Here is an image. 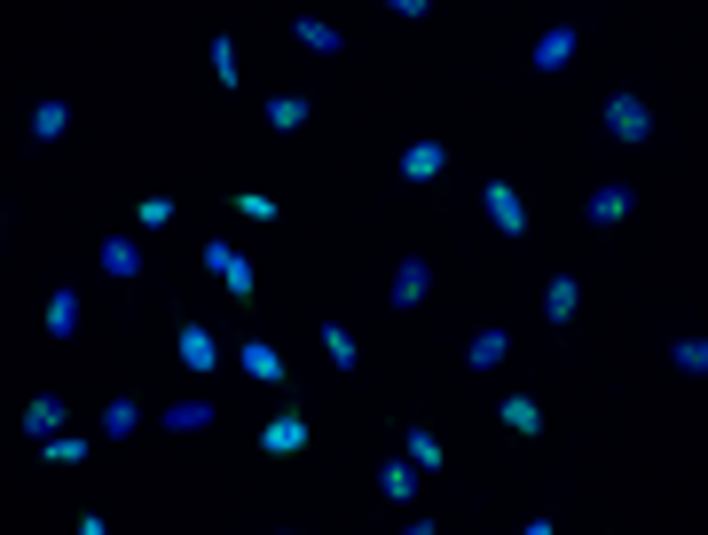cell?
I'll use <instances>...</instances> for the list:
<instances>
[{"instance_id":"12","label":"cell","mask_w":708,"mask_h":535,"mask_svg":"<svg viewBox=\"0 0 708 535\" xmlns=\"http://www.w3.org/2000/svg\"><path fill=\"white\" fill-rule=\"evenodd\" d=\"M315 339H323V354H331V371H354V363H363V346H354L346 323H315Z\"/></svg>"},{"instance_id":"10","label":"cell","mask_w":708,"mask_h":535,"mask_svg":"<svg viewBox=\"0 0 708 535\" xmlns=\"http://www.w3.org/2000/svg\"><path fill=\"white\" fill-rule=\"evenodd\" d=\"M425 292H433V268H425V260H402V268H394V292H386V300H394V307L409 315V307H417Z\"/></svg>"},{"instance_id":"9","label":"cell","mask_w":708,"mask_h":535,"mask_svg":"<svg viewBox=\"0 0 708 535\" xmlns=\"http://www.w3.org/2000/svg\"><path fill=\"white\" fill-rule=\"evenodd\" d=\"M481 205H488V221H496L504 236H527V205H519V190H512V182H488V190H481Z\"/></svg>"},{"instance_id":"5","label":"cell","mask_w":708,"mask_h":535,"mask_svg":"<svg viewBox=\"0 0 708 535\" xmlns=\"http://www.w3.org/2000/svg\"><path fill=\"white\" fill-rule=\"evenodd\" d=\"M173 354H182V371H198V378H213V371H221V339H213L205 323H182Z\"/></svg>"},{"instance_id":"8","label":"cell","mask_w":708,"mask_h":535,"mask_svg":"<svg viewBox=\"0 0 708 535\" xmlns=\"http://www.w3.org/2000/svg\"><path fill=\"white\" fill-rule=\"evenodd\" d=\"M575 48H583V32H575V24H552L536 48H527V63H536V71H567V63H575Z\"/></svg>"},{"instance_id":"27","label":"cell","mask_w":708,"mask_h":535,"mask_svg":"<svg viewBox=\"0 0 708 535\" xmlns=\"http://www.w3.org/2000/svg\"><path fill=\"white\" fill-rule=\"evenodd\" d=\"M63 127H71V111H63V103H32V142H55Z\"/></svg>"},{"instance_id":"6","label":"cell","mask_w":708,"mask_h":535,"mask_svg":"<svg viewBox=\"0 0 708 535\" xmlns=\"http://www.w3.org/2000/svg\"><path fill=\"white\" fill-rule=\"evenodd\" d=\"M630 213H638V190H630V182H606V190H590V205H583L590 229H614V221H630Z\"/></svg>"},{"instance_id":"21","label":"cell","mask_w":708,"mask_h":535,"mask_svg":"<svg viewBox=\"0 0 708 535\" xmlns=\"http://www.w3.org/2000/svg\"><path fill=\"white\" fill-rule=\"evenodd\" d=\"M229 213H236V221H260V229H269V221H276L284 205H276L269 190H236V198H229Z\"/></svg>"},{"instance_id":"29","label":"cell","mask_w":708,"mask_h":535,"mask_svg":"<svg viewBox=\"0 0 708 535\" xmlns=\"http://www.w3.org/2000/svg\"><path fill=\"white\" fill-rule=\"evenodd\" d=\"M213 79H221V87H236V40H229V32L213 40Z\"/></svg>"},{"instance_id":"15","label":"cell","mask_w":708,"mask_h":535,"mask_svg":"<svg viewBox=\"0 0 708 535\" xmlns=\"http://www.w3.org/2000/svg\"><path fill=\"white\" fill-rule=\"evenodd\" d=\"M127 433H142V402H134V394L103 402V441H127Z\"/></svg>"},{"instance_id":"20","label":"cell","mask_w":708,"mask_h":535,"mask_svg":"<svg viewBox=\"0 0 708 535\" xmlns=\"http://www.w3.org/2000/svg\"><path fill=\"white\" fill-rule=\"evenodd\" d=\"M378 496H386V504H409V496H417V465H409V457H394V465L378 473Z\"/></svg>"},{"instance_id":"1","label":"cell","mask_w":708,"mask_h":535,"mask_svg":"<svg viewBox=\"0 0 708 535\" xmlns=\"http://www.w3.org/2000/svg\"><path fill=\"white\" fill-rule=\"evenodd\" d=\"M198 260H205V276H213V284H229V300H252V260H244L229 236H213Z\"/></svg>"},{"instance_id":"22","label":"cell","mask_w":708,"mask_h":535,"mask_svg":"<svg viewBox=\"0 0 708 535\" xmlns=\"http://www.w3.org/2000/svg\"><path fill=\"white\" fill-rule=\"evenodd\" d=\"M48 339H79V292H55L48 300Z\"/></svg>"},{"instance_id":"19","label":"cell","mask_w":708,"mask_h":535,"mask_svg":"<svg viewBox=\"0 0 708 535\" xmlns=\"http://www.w3.org/2000/svg\"><path fill=\"white\" fill-rule=\"evenodd\" d=\"M24 433H32V441H48V433H63V402H55V394H40V402H24Z\"/></svg>"},{"instance_id":"2","label":"cell","mask_w":708,"mask_h":535,"mask_svg":"<svg viewBox=\"0 0 708 535\" xmlns=\"http://www.w3.org/2000/svg\"><path fill=\"white\" fill-rule=\"evenodd\" d=\"M598 119H606V134H614V142H654V111H646L638 95H606V111H598Z\"/></svg>"},{"instance_id":"7","label":"cell","mask_w":708,"mask_h":535,"mask_svg":"<svg viewBox=\"0 0 708 535\" xmlns=\"http://www.w3.org/2000/svg\"><path fill=\"white\" fill-rule=\"evenodd\" d=\"M300 450H307V417L300 410H284V417L260 425V457H300Z\"/></svg>"},{"instance_id":"3","label":"cell","mask_w":708,"mask_h":535,"mask_svg":"<svg viewBox=\"0 0 708 535\" xmlns=\"http://www.w3.org/2000/svg\"><path fill=\"white\" fill-rule=\"evenodd\" d=\"M236 363H244V378H252V386H292V363H284L269 339H244V346H236Z\"/></svg>"},{"instance_id":"25","label":"cell","mask_w":708,"mask_h":535,"mask_svg":"<svg viewBox=\"0 0 708 535\" xmlns=\"http://www.w3.org/2000/svg\"><path fill=\"white\" fill-rule=\"evenodd\" d=\"M504 425H512V433H544V402H536V394H512V402H504Z\"/></svg>"},{"instance_id":"18","label":"cell","mask_w":708,"mask_h":535,"mask_svg":"<svg viewBox=\"0 0 708 535\" xmlns=\"http://www.w3.org/2000/svg\"><path fill=\"white\" fill-rule=\"evenodd\" d=\"M307 119H315V103H307V95H276V103H269V127H276V134H300Z\"/></svg>"},{"instance_id":"23","label":"cell","mask_w":708,"mask_h":535,"mask_svg":"<svg viewBox=\"0 0 708 535\" xmlns=\"http://www.w3.org/2000/svg\"><path fill=\"white\" fill-rule=\"evenodd\" d=\"M40 465H87V441L79 433H48L40 441Z\"/></svg>"},{"instance_id":"26","label":"cell","mask_w":708,"mask_h":535,"mask_svg":"<svg viewBox=\"0 0 708 535\" xmlns=\"http://www.w3.org/2000/svg\"><path fill=\"white\" fill-rule=\"evenodd\" d=\"M213 425V402H173L165 410V433H205Z\"/></svg>"},{"instance_id":"11","label":"cell","mask_w":708,"mask_h":535,"mask_svg":"<svg viewBox=\"0 0 708 535\" xmlns=\"http://www.w3.org/2000/svg\"><path fill=\"white\" fill-rule=\"evenodd\" d=\"M103 276H119V284L142 276V244L134 236H103Z\"/></svg>"},{"instance_id":"24","label":"cell","mask_w":708,"mask_h":535,"mask_svg":"<svg viewBox=\"0 0 708 535\" xmlns=\"http://www.w3.org/2000/svg\"><path fill=\"white\" fill-rule=\"evenodd\" d=\"M402 450H409V465H417V473H441V465H449V457H441V441H433L425 425H409V441H402Z\"/></svg>"},{"instance_id":"13","label":"cell","mask_w":708,"mask_h":535,"mask_svg":"<svg viewBox=\"0 0 708 535\" xmlns=\"http://www.w3.org/2000/svg\"><path fill=\"white\" fill-rule=\"evenodd\" d=\"M292 32H300V48H315V55H338V48H346V32L323 24V17H292Z\"/></svg>"},{"instance_id":"4","label":"cell","mask_w":708,"mask_h":535,"mask_svg":"<svg viewBox=\"0 0 708 535\" xmlns=\"http://www.w3.org/2000/svg\"><path fill=\"white\" fill-rule=\"evenodd\" d=\"M394 165H402V182H409V190H425V182H441V173H449V142H409Z\"/></svg>"},{"instance_id":"14","label":"cell","mask_w":708,"mask_h":535,"mask_svg":"<svg viewBox=\"0 0 708 535\" xmlns=\"http://www.w3.org/2000/svg\"><path fill=\"white\" fill-rule=\"evenodd\" d=\"M575 307H583V284H575V276H552V284H544V315H552V323H575Z\"/></svg>"},{"instance_id":"28","label":"cell","mask_w":708,"mask_h":535,"mask_svg":"<svg viewBox=\"0 0 708 535\" xmlns=\"http://www.w3.org/2000/svg\"><path fill=\"white\" fill-rule=\"evenodd\" d=\"M669 363H677L685 378H700V371H708V339H677V346H669Z\"/></svg>"},{"instance_id":"16","label":"cell","mask_w":708,"mask_h":535,"mask_svg":"<svg viewBox=\"0 0 708 535\" xmlns=\"http://www.w3.org/2000/svg\"><path fill=\"white\" fill-rule=\"evenodd\" d=\"M504 354H512V331H473V346H465V363H473V371H496Z\"/></svg>"},{"instance_id":"17","label":"cell","mask_w":708,"mask_h":535,"mask_svg":"<svg viewBox=\"0 0 708 535\" xmlns=\"http://www.w3.org/2000/svg\"><path fill=\"white\" fill-rule=\"evenodd\" d=\"M173 213H182L173 198H134V229H142V236H165V229H173Z\"/></svg>"}]
</instances>
